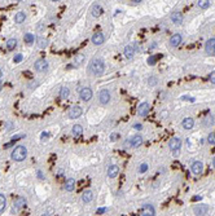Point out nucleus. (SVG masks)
<instances>
[{
  "label": "nucleus",
  "instance_id": "obj_1",
  "mask_svg": "<svg viewBox=\"0 0 215 216\" xmlns=\"http://www.w3.org/2000/svg\"><path fill=\"white\" fill-rule=\"evenodd\" d=\"M88 70H90V73H92L94 75H101V74L105 71V62H104V60L100 58V57L94 58L90 62Z\"/></svg>",
  "mask_w": 215,
  "mask_h": 216
},
{
  "label": "nucleus",
  "instance_id": "obj_2",
  "mask_svg": "<svg viewBox=\"0 0 215 216\" xmlns=\"http://www.w3.org/2000/svg\"><path fill=\"white\" fill-rule=\"evenodd\" d=\"M26 157H27V149H26L24 145H18V146L14 148V150L10 154V158L16 162H22L25 161Z\"/></svg>",
  "mask_w": 215,
  "mask_h": 216
},
{
  "label": "nucleus",
  "instance_id": "obj_3",
  "mask_svg": "<svg viewBox=\"0 0 215 216\" xmlns=\"http://www.w3.org/2000/svg\"><path fill=\"white\" fill-rule=\"evenodd\" d=\"M169 148L171 151H174V154H177L180 150V148H181V140L179 137H172V139L169 141Z\"/></svg>",
  "mask_w": 215,
  "mask_h": 216
},
{
  "label": "nucleus",
  "instance_id": "obj_4",
  "mask_svg": "<svg viewBox=\"0 0 215 216\" xmlns=\"http://www.w3.org/2000/svg\"><path fill=\"white\" fill-rule=\"evenodd\" d=\"M79 96H80V98H82L84 102H88V101H90V100L92 98L94 93H92V89H91L90 87H84V88L80 89Z\"/></svg>",
  "mask_w": 215,
  "mask_h": 216
},
{
  "label": "nucleus",
  "instance_id": "obj_5",
  "mask_svg": "<svg viewBox=\"0 0 215 216\" xmlns=\"http://www.w3.org/2000/svg\"><path fill=\"white\" fill-rule=\"evenodd\" d=\"M205 52L209 56H214L215 54V38H211L206 42L205 44Z\"/></svg>",
  "mask_w": 215,
  "mask_h": 216
},
{
  "label": "nucleus",
  "instance_id": "obj_6",
  "mask_svg": "<svg viewBox=\"0 0 215 216\" xmlns=\"http://www.w3.org/2000/svg\"><path fill=\"white\" fill-rule=\"evenodd\" d=\"M191 171L193 175H201L203 172V163L200 162V161L193 162L191 166Z\"/></svg>",
  "mask_w": 215,
  "mask_h": 216
},
{
  "label": "nucleus",
  "instance_id": "obj_7",
  "mask_svg": "<svg viewBox=\"0 0 215 216\" xmlns=\"http://www.w3.org/2000/svg\"><path fill=\"white\" fill-rule=\"evenodd\" d=\"M35 70L39 73H44L48 70V62L46 61V60H38V61H35Z\"/></svg>",
  "mask_w": 215,
  "mask_h": 216
},
{
  "label": "nucleus",
  "instance_id": "obj_8",
  "mask_svg": "<svg viewBox=\"0 0 215 216\" xmlns=\"http://www.w3.org/2000/svg\"><path fill=\"white\" fill-rule=\"evenodd\" d=\"M99 100L102 105H106V104L110 101V92L108 91V89H101L99 93Z\"/></svg>",
  "mask_w": 215,
  "mask_h": 216
},
{
  "label": "nucleus",
  "instance_id": "obj_9",
  "mask_svg": "<svg viewBox=\"0 0 215 216\" xmlns=\"http://www.w3.org/2000/svg\"><path fill=\"white\" fill-rule=\"evenodd\" d=\"M193 211L197 216H206L207 212H209V206L207 204H198L193 208Z\"/></svg>",
  "mask_w": 215,
  "mask_h": 216
},
{
  "label": "nucleus",
  "instance_id": "obj_10",
  "mask_svg": "<svg viewBox=\"0 0 215 216\" xmlns=\"http://www.w3.org/2000/svg\"><path fill=\"white\" fill-rule=\"evenodd\" d=\"M82 113H83L82 107L75 105V106H71V109L69 110V117L71 119H77V118H79L80 115H82Z\"/></svg>",
  "mask_w": 215,
  "mask_h": 216
},
{
  "label": "nucleus",
  "instance_id": "obj_11",
  "mask_svg": "<svg viewBox=\"0 0 215 216\" xmlns=\"http://www.w3.org/2000/svg\"><path fill=\"white\" fill-rule=\"evenodd\" d=\"M149 110H150L149 102H141L138 107V114L140 115V117H145V115L149 113Z\"/></svg>",
  "mask_w": 215,
  "mask_h": 216
},
{
  "label": "nucleus",
  "instance_id": "obj_12",
  "mask_svg": "<svg viewBox=\"0 0 215 216\" xmlns=\"http://www.w3.org/2000/svg\"><path fill=\"white\" fill-rule=\"evenodd\" d=\"M91 40L95 46H101V44L105 42V36H104L102 32H95V34L92 35Z\"/></svg>",
  "mask_w": 215,
  "mask_h": 216
},
{
  "label": "nucleus",
  "instance_id": "obj_13",
  "mask_svg": "<svg viewBox=\"0 0 215 216\" xmlns=\"http://www.w3.org/2000/svg\"><path fill=\"white\" fill-rule=\"evenodd\" d=\"M26 204H27V201L24 197H18V198L14 201V204H13V208H16V211H20L22 208L26 207Z\"/></svg>",
  "mask_w": 215,
  "mask_h": 216
},
{
  "label": "nucleus",
  "instance_id": "obj_14",
  "mask_svg": "<svg viewBox=\"0 0 215 216\" xmlns=\"http://www.w3.org/2000/svg\"><path fill=\"white\" fill-rule=\"evenodd\" d=\"M141 216H155V210L152 204H145L143 208Z\"/></svg>",
  "mask_w": 215,
  "mask_h": 216
},
{
  "label": "nucleus",
  "instance_id": "obj_15",
  "mask_svg": "<svg viewBox=\"0 0 215 216\" xmlns=\"http://www.w3.org/2000/svg\"><path fill=\"white\" fill-rule=\"evenodd\" d=\"M183 40V36L181 34H174L171 38H170V46L171 47H177Z\"/></svg>",
  "mask_w": 215,
  "mask_h": 216
},
{
  "label": "nucleus",
  "instance_id": "obj_16",
  "mask_svg": "<svg viewBox=\"0 0 215 216\" xmlns=\"http://www.w3.org/2000/svg\"><path fill=\"white\" fill-rule=\"evenodd\" d=\"M170 20L172 21V24L180 25L181 22H183V14H181L180 12H174L171 16H170Z\"/></svg>",
  "mask_w": 215,
  "mask_h": 216
},
{
  "label": "nucleus",
  "instance_id": "obj_17",
  "mask_svg": "<svg viewBox=\"0 0 215 216\" xmlns=\"http://www.w3.org/2000/svg\"><path fill=\"white\" fill-rule=\"evenodd\" d=\"M118 173H119V167L116 166V165H112L109 168H108V176H109L110 179L117 177Z\"/></svg>",
  "mask_w": 215,
  "mask_h": 216
},
{
  "label": "nucleus",
  "instance_id": "obj_18",
  "mask_svg": "<svg viewBox=\"0 0 215 216\" xmlns=\"http://www.w3.org/2000/svg\"><path fill=\"white\" fill-rule=\"evenodd\" d=\"M128 144L131 145L132 148H139L140 145L143 144V137L140 136V135H138V136H133L132 139L128 141Z\"/></svg>",
  "mask_w": 215,
  "mask_h": 216
},
{
  "label": "nucleus",
  "instance_id": "obj_19",
  "mask_svg": "<svg viewBox=\"0 0 215 216\" xmlns=\"http://www.w3.org/2000/svg\"><path fill=\"white\" fill-rule=\"evenodd\" d=\"M181 126H183L184 129H192L194 126V119L193 118H184L183 122H181Z\"/></svg>",
  "mask_w": 215,
  "mask_h": 216
},
{
  "label": "nucleus",
  "instance_id": "obj_20",
  "mask_svg": "<svg viewBox=\"0 0 215 216\" xmlns=\"http://www.w3.org/2000/svg\"><path fill=\"white\" fill-rule=\"evenodd\" d=\"M71 133H73V136L75 137V139H78V137H80V136L83 135V127H82L80 124H75V126H73Z\"/></svg>",
  "mask_w": 215,
  "mask_h": 216
},
{
  "label": "nucleus",
  "instance_id": "obj_21",
  "mask_svg": "<svg viewBox=\"0 0 215 216\" xmlns=\"http://www.w3.org/2000/svg\"><path fill=\"white\" fill-rule=\"evenodd\" d=\"M123 54H124L126 58L131 60V58L133 57V54H135V48H133V46H127V47H126Z\"/></svg>",
  "mask_w": 215,
  "mask_h": 216
},
{
  "label": "nucleus",
  "instance_id": "obj_22",
  "mask_svg": "<svg viewBox=\"0 0 215 216\" xmlns=\"http://www.w3.org/2000/svg\"><path fill=\"white\" fill-rule=\"evenodd\" d=\"M64 188H65L66 192H73L74 189H75V180H74V179H68Z\"/></svg>",
  "mask_w": 215,
  "mask_h": 216
},
{
  "label": "nucleus",
  "instance_id": "obj_23",
  "mask_svg": "<svg viewBox=\"0 0 215 216\" xmlns=\"http://www.w3.org/2000/svg\"><path fill=\"white\" fill-rule=\"evenodd\" d=\"M92 199H94V193H92L91 190L83 192V194H82V201H83L84 203H90Z\"/></svg>",
  "mask_w": 215,
  "mask_h": 216
},
{
  "label": "nucleus",
  "instance_id": "obj_24",
  "mask_svg": "<svg viewBox=\"0 0 215 216\" xmlns=\"http://www.w3.org/2000/svg\"><path fill=\"white\" fill-rule=\"evenodd\" d=\"M91 13H92V16H94V17H99L100 14L102 13L101 5H100V4H94V5H92V9H91Z\"/></svg>",
  "mask_w": 215,
  "mask_h": 216
},
{
  "label": "nucleus",
  "instance_id": "obj_25",
  "mask_svg": "<svg viewBox=\"0 0 215 216\" xmlns=\"http://www.w3.org/2000/svg\"><path fill=\"white\" fill-rule=\"evenodd\" d=\"M202 124L205 126V127H211V126L214 124V117L213 115H206L205 118H203V120H202Z\"/></svg>",
  "mask_w": 215,
  "mask_h": 216
},
{
  "label": "nucleus",
  "instance_id": "obj_26",
  "mask_svg": "<svg viewBox=\"0 0 215 216\" xmlns=\"http://www.w3.org/2000/svg\"><path fill=\"white\" fill-rule=\"evenodd\" d=\"M25 20H26V14L24 12H18L14 16V22L16 24H22V22H25Z\"/></svg>",
  "mask_w": 215,
  "mask_h": 216
},
{
  "label": "nucleus",
  "instance_id": "obj_27",
  "mask_svg": "<svg viewBox=\"0 0 215 216\" xmlns=\"http://www.w3.org/2000/svg\"><path fill=\"white\" fill-rule=\"evenodd\" d=\"M24 40H25V43L31 44V43L35 42V36H34V34H31V32H27V34H25Z\"/></svg>",
  "mask_w": 215,
  "mask_h": 216
},
{
  "label": "nucleus",
  "instance_id": "obj_28",
  "mask_svg": "<svg viewBox=\"0 0 215 216\" xmlns=\"http://www.w3.org/2000/svg\"><path fill=\"white\" fill-rule=\"evenodd\" d=\"M69 95H70V89L68 88V87H61V89H60V96H61V98H68L69 97Z\"/></svg>",
  "mask_w": 215,
  "mask_h": 216
},
{
  "label": "nucleus",
  "instance_id": "obj_29",
  "mask_svg": "<svg viewBox=\"0 0 215 216\" xmlns=\"http://www.w3.org/2000/svg\"><path fill=\"white\" fill-rule=\"evenodd\" d=\"M16 47H17V40L16 39H9L8 42H7V49L13 51Z\"/></svg>",
  "mask_w": 215,
  "mask_h": 216
},
{
  "label": "nucleus",
  "instance_id": "obj_30",
  "mask_svg": "<svg viewBox=\"0 0 215 216\" xmlns=\"http://www.w3.org/2000/svg\"><path fill=\"white\" fill-rule=\"evenodd\" d=\"M7 207V198L3 194H0V214L5 210Z\"/></svg>",
  "mask_w": 215,
  "mask_h": 216
},
{
  "label": "nucleus",
  "instance_id": "obj_31",
  "mask_svg": "<svg viewBox=\"0 0 215 216\" xmlns=\"http://www.w3.org/2000/svg\"><path fill=\"white\" fill-rule=\"evenodd\" d=\"M84 60H86L84 54H77L75 58H74V61H75V65H82L84 62Z\"/></svg>",
  "mask_w": 215,
  "mask_h": 216
},
{
  "label": "nucleus",
  "instance_id": "obj_32",
  "mask_svg": "<svg viewBox=\"0 0 215 216\" xmlns=\"http://www.w3.org/2000/svg\"><path fill=\"white\" fill-rule=\"evenodd\" d=\"M197 5L202 9H206V8H209L210 7V1L209 0H200V1L197 3Z\"/></svg>",
  "mask_w": 215,
  "mask_h": 216
},
{
  "label": "nucleus",
  "instance_id": "obj_33",
  "mask_svg": "<svg viewBox=\"0 0 215 216\" xmlns=\"http://www.w3.org/2000/svg\"><path fill=\"white\" fill-rule=\"evenodd\" d=\"M38 46H39V48H46L47 46H48V40L47 39H44V38H39L38 39Z\"/></svg>",
  "mask_w": 215,
  "mask_h": 216
},
{
  "label": "nucleus",
  "instance_id": "obj_34",
  "mask_svg": "<svg viewBox=\"0 0 215 216\" xmlns=\"http://www.w3.org/2000/svg\"><path fill=\"white\" fill-rule=\"evenodd\" d=\"M207 143L211 144V145H215V132L209 133V136H207Z\"/></svg>",
  "mask_w": 215,
  "mask_h": 216
},
{
  "label": "nucleus",
  "instance_id": "obj_35",
  "mask_svg": "<svg viewBox=\"0 0 215 216\" xmlns=\"http://www.w3.org/2000/svg\"><path fill=\"white\" fill-rule=\"evenodd\" d=\"M155 62H157V57H155V56H149V58H148V65L153 66V65H155Z\"/></svg>",
  "mask_w": 215,
  "mask_h": 216
},
{
  "label": "nucleus",
  "instance_id": "obj_36",
  "mask_svg": "<svg viewBox=\"0 0 215 216\" xmlns=\"http://www.w3.org/2000/svg\"><path fill=\"white\" fill-rule=\"evenodd\" d=\"M147 170H148V165H147V163H141V165L139 166V172L140 173L147 172Z\"/></svg>",
  "mask_w": 215,
  "mask_h": 216
},
{
  "label": "nucleus",
  "instance_id": "obj_37",
  "mask_svg": "<svg viewBox=\"0 0 215 216\" xmlns=\"http://www.w3.org/2000/svg\"><path fill=\"white\" fill-rule=\"evenodd\" d=\"M209 80H210L213 84H215V71H211V73L209 74Z\"/></svg>",
  "mask_w": 215,
  "mask_h": 216
},
{
  "label": "nucleus",
  "instance_id": "obj_38",
  "mask_svg": "<svg viewBox=\"0 0 215 216\" xmlns=\"http://www.w3.org/2000/svg\"><path fill=\"white\" fill-rule=\"evenodd\" d=\"M22 60H24V57H22V54H16V56H14V60H13V61L16 62V64H18V62H21Z\"/></svg>",
  "mask_w": 215,
  "mask_h": 216
},
{
  "label": "nucleus",
  "instance_id": "obj_39",
  "mask_svg": "<svg viewBox=\"0 0 215 216\" xmlns=\"http://www.w3.org/2000/svg\"><path fill=\"white\" fill-rule=\"evenodd\" d=\"M38 84H39V82H32V83L29 84V88H31V89L32 88H36V87H38Z\"/></svg>",
  "mask_w": 215,
  "mask_h": 216
},
{
  "label": "nucleus",
  "instance_id": "obj_40",
  "mask_svg": "<svg viewBox=\"0 0 215 216\" xmlns=\"http://www.w3.org/2000/svg\"><path fill=\"white\" fill-rule=\"evenodd\" d=\"M118 137H119V135H118V133H112V136H110V140H112V141H117Z\"/></svg>",
  "mask_w": 215,
  "mask_h": 216
},
{
  "label": "nucleus",
  "instance_id": "obj_41",
  "mask_svg": "<svg viewBox=\"0 0 215 216\" xmlns=\"http://www.w3.org/2000/svg\"><path fill=\"white\" fill-rule=\"evenodd\" d=\"M133 128H135V129H138V131H140V129H143V126L140 124V123H136V124L133 126Z\"/></svg>",
  "mask_w": 215,
  "mask_h": 216
},
{
  "label": "nucleus",
  "instance_id": "obj_42",
  "mask_svg": "<svg viewBox=\"0 0 215 216\" xmlns=\"http://www.w3.org/2000/svg\"><path fill=\"white\" fill-rule=\"evenodd\" d=\"M155 83H157V79H155V78H150V79H149V84L150 85H155Z\"/></svg>",
  "mask_w": 215,
  "mask_h": 216
},
{
  "label": "nucleus",
  "instance_id": "obj_43",
  "mask_svg": "<svg viewBox=\"0 0 215 216\" xmlns=\"http://www.w3.org/2000/svg\"><path fill=\"white\" fill-rule=\"evenodd\" d=\"M105 211H106V208H99V210H97V214H104Z\"/></svg>",
  "mask_w": 215,
  "mask_h": 216
},
{
  "label": "nucleus",
  "instance_id": "obj_44",
  "mask_svg": "<svg viewBox=\"0 0 215 216\" xmlns=\"http://www.w3.org/2000/svg\"><path fill=\"white\" fill-rule=\"evenodd\" d=\"M62 173H64V170H62V168H60V170L57 171V173H56V175H57V176H61Z\"/></svg>",
  "mask_w": 215,
  "mask_h": 216
},
{
  "label": "nucleus",
  "instance_id": "obj_45",
  "mask_svg": "<svg viewBox=\"0 0 215 216\" xmlns=\"http://www.w3.org/2000/svg\"><path fill=\"white\" fill-rule=\"evenodd\" d=\"M36 173H38V176H39V179H40V180H43V179H44V177H43V173L40 172V171H38V172H36Z\"/></svg>",
  "mask_w": 215,
  "mask_h": 216
},
{
  "label": "nucleus",
  "instance_id": "obj_46",
  "mask_svg": "<svg viewBox=\"0 0 215 216\" xmlns=\"http://www.w3.org/2000/svg\"><path fill=\"white\" fill-rule=\"evenodd\" d=\"M200 199H202L200 195H196V197H193V201H200Z\"/></svg>",
  "mask_w": 215,
  "mask_h": 216
},
{
  "label": "nucleus",
  "instance_id": "obj_47",
  "mask_svg": "<svg viewBox=\"0 0 215 216\" xmlns=\"http://www.w3.org/2000/svg\"><path fill=\"white\" fill-rule=\"evenodd\" d=\"M47 136H49V133H47V132H43L42 133V137H47Z\"/></svg>",
  "mask_w": 215,
  "mask_h": 216
},
{
  "label": "nucleus",
  "instance_id": "obj_48",
  "mask_svg": "<svg viewBox=\"0 0 215 216\" xmlns=\"http://www.w3.org/2000/svg\"><path fill=\"white\" fill-rule=\"evenodd\" d=\"M155 47H157V43H153V46H152V47H150V49H154V48H155Z\"/></svg>",
  "mask_w": 215,
  "mask_h": 216
},
{
  "label": "nucleus",
  "instance_id": "obj_49",
  "mask_svg": "<svg viewBox=\"0 0 215 216\" xmlns=\"http://www.w3.org/2000/svg\"><path fill=\"white\" fill-rule=\"evenodd\" d=\"M213 166H214V168H215V157H214V159H213Z\"/></svg>",
  "mask_w": 215,
  "mask_h": 216
},
{
  "label": "nucleus",
  "instance_id": "obj_50",
  "mask_svg": "<svg viewBox=\"0 0 215 216\" xmlns=\"http://www.w3.org/2000/svg\"><path fill=\"white\" fill-rule=\"evenodd\" d=\"M1 76H3V71H1V69H0V79H1Z\"/></svg>",
  "mask_w": 215,
  "mask_h": 216
},
{
  "label": "nucleus",
  "instance_id": "obj_51",
  "mask_svg": "<svg viewBox=\"0 0 215 216\" xmlns=\"http://www.w3.org/2000/svg\"><path fill=\"white\" fill-rule=\"evenodd\" d=\"M1 89H3V84L0 83V91H1Z\"/></svg>",
  "mask_w": 215,
  "mask_h": 216
},
{
  "label": "nucleus",
  "instance_id": "obj_52",
  "mask_svg": "<svg viewBox=\"0 0 215 216\" xmlns=\"http://www.w3.org/2000/svg\"><path fill=\"white\" fill-rule=\"evenodd\" d=\"M42 216H49V215H48V214H43Z\"/></svg>",
  "mask_w": 215,
  "mask_h": 216
}]
</instances>
